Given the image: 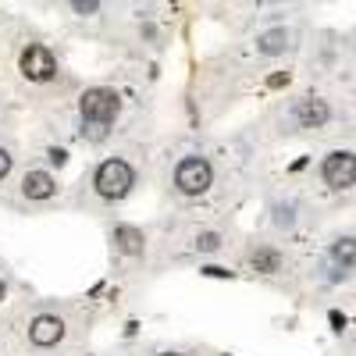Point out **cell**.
Returning a JSON list of instances; mask_svg holds the SVG:
<instances>
[{"instance_id":"6da1fadb","label":"cell","mask_w":356,"mask_h":356,"mask_svg":"<svg viewBox=\"0 0 356 356\" xmlns=\"http://www.w3.org/2000/svg\"><path fill=\"white\" fill-rule=\"evenodd\" d=\"M93 186H97V193H100L104 200H122V196H129L132 186H136V171H132L129 161L111 157V161H104V164L97 168Z\"/></svg>"},{"instance_id":"7a4b0ae2","label":"cell","mask_w":356,"mask_h":356,"mask_svg":"<svg viewBox=\"0 0 356 356\" xmlns=\"http://www.w3.org/2000/svg\"><path fill=\"white\" fill-rule=\"evenodd\" d=\"M79 111H82L86 122L107 125V122H114V118H118V111H122V100H118L114 89H86L82 100H79Z\"/></svg>"},{"instance_id":"3957f363","label":"cell","mask_w":356,"mask_h":356,"mask_svg":"<svg viewBox=\"0 0 356 356\" xmlns=\"http://www.w3.org/2000/svg\"><path fill=\"white\" fill-rule=\"evenodd\" d=\"M211 178H214V171H211V164H207L203 157H186L182 164H178V171H175V186L182 189L186 196H200V193L211 189Z\"/></svg>"},{"instance_id":"277c9868","label":"cell","mask_w":356,"mask_h":356,"mask_svg":"<svg viewBox=\"0 0 356 356\" xmlns=\"http://www.w3.org/2000/svg\"><path fill=\"white\" fill-rule=\"evenodd\" d=\"M321 175H324V182H328L332 189H349L356 186V154H328L321 164Z\"/></svg>"},{"instance_id":"5b68a950","label":"cell","mask_w":356,"mask_h":356,"mask_svg":"<svg viewBox=\"0 0 356 356\" xmlns=\"http://www.w3.org/2000/svg\"><path fill=\"white\" fill-rule=\"evenodd\" d=\"M22 72L33 82H47V79L57 75V61H54V54L47 47H29L22 54Z\"/></svg>"},{"instance_id":"8992f818","label":"cell","mask_w":356,"mask_h":356,"mask_svg":"<svg viewBox=\"0 0 356 356\" xmlns=\"http://www.w3.org/2000/svg\"><path fill=\"white\" fill-rule=\"evenodd\" d=\"M29 339H33V346L40 349H50L65 339V321L61 317H54V314H43L33 321V328H29Z\"/></svg>"},{"instance_id":"52a82bcc","label":"cell","mask_w":356,"mask_h":356,"mask_svg":"<svg viewBox=\"0 0 356 356\" xmlns=\"http://www.w3.org/2000/svg\"><path fill=\"white\" fill-rule=\"evenodd\" d=\"M328 118H332L328 104L317 100V97H307V100L296 104V122H300L303 129H321L324 122H328Z\"/></svg>"},{"instance_id":"ba28073f","label":"cell","mask_w":356,"mask_h":356,"mask_svg":"<svg viewBox=\"0 0 356 356\" xmlns=\"http://www.w3.org/2000/svg\"><path fill=\"white\" fill-rule=\"evenodd\" d=\"M22 193L29 200H50L57 193V182H54V175H47V171H29L22 178Z\"/></svg>"},{"instance_id":"9c48e42d","label":"cell","mask_w":356,"mask_h":356,"mask_svg":"<svg viewBox=\"0 0 356 356\" xmlns=\"http://www.w3.org/2000/svg\"><path fill=\"white\" fill-rule=\"evenodd\" d=\"M114 243H118V250L129 253V257H139L143 246H146L143 232H139L136 225H118V228H114Z\"/></svg>"},{"instance_id":"30bf717a","label":"cell","mask_w":356,"mask_h":356,"mask_svg":"<svg viewBox=\"0 0 356 356\" xmlns=\"http://www.w3.org/2000/svg\"><path fill=\"white\" fill-rule=\"evenodd\" d=\"M257 50L267 54V57L285 54V50H289V33H285V29H271V33H264V36L257 40Z\"/></svg>"},{"instance_id":"8fae6325","label":"cell","mask_w":356,"mask_h":356,"mask_svg":"<svg viewBox=\"0 0 356 356\" xmlns=\"http://www.w3.org/2000/svg\"><path fill=\"white\" fill-rule=\"evenodd\" d=\"M332 260H335V267H342V271L356 267V239H339L332 246Z\"/></svg>"},{"instance_id":"7c38bea8","label":"cell","mask_w":356,"mask_h":356,"mask_svg":"<svg viewBox=\"0 0 356 356\" xmlns=\"http://www.w3.org/2000/svg\"><path fill=\"white\" fill-rule=\"evenodd\" d=\"M253 267H257V271H278L282 257L275 250H260V253H253Z\"/></svg>"},{"instance_id":"4fadbf2b","label":"cell","mask_w":356,"mask_h":356,"mask_svg":"<svg viewBox=\"0 0 356 356\" xmlns=\"http://www.w3.org/2000/svg\"><path fill=\"white\" fill-rule=\"evenodd\" d=\"M221 246V235L218 232H203L200 239H196V250H203V253H214Z\"/></svg>"},{"instance_id":"5bb4252c","label":"cell","mask_w":356,"mask_h":356,"mask_svg":"<svg viewBox=\"0 0 356 356\" xmlns=\"http://www.w3.org/2000/svg\"><path fill=\"white\" fill-rule=\"evenodd\" d=\"M97 8H100V0H75V11L79 15H93Z\"/></svg>"},{"instance_id":"9a60e30c","label":"cell","mask_w":356,"mask_h":356,"mask_svg":"<svg viewBox=\"0 0 356 356\" xmlns=\"http://www.w3.org/2000/svg\"><path fill=\"white\" fill-rule=\"evenodd\" d=\"M8 171H11V154L0 150V178H8Z\"/></svg>"},{"instance_id":"2e32d148","label":"cell","mask_w":356,"mask_h":356,"mask_svg":"<svg viewBox=\"0 0 356 356\" xmlns=\"http://www.w3.org/2000/svg\"><path fill=\"white\" fill-rule=\"evenodd\" d=\"M50 161H54L57 168H61V164L68 161V154H65V150H50Z\"/></svg>"},{"instance_id":"e0dca14e","label":"cell","mask_w":356,"mask_h":356,"mask_svg":"<svg viewBox=\"0 0 356 356\" xmlns=\"http://www.w3.org/2000/svg\"><path fill=\"white\" fill-rule=\"evenodd\" d=\"M4 296H8V285H4V278H0V300H4Z\"/></svg>"},{"instance_id":"ac0fdd59","label":"cell","mask_w":356,"mask_h":356,"mask_svg":"<svg viewBox=\"0 0 356 356\" xmlns=\"http://www.w3.org/2000/svg\"><path fill=\"white\" fill-rule=\"evenodd\" d=\"M164 356H178V353H164Z\"/></svg>"}]
</instances>
